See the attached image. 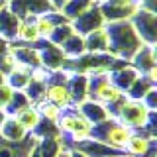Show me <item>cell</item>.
Here are the masks:
<instances>
[{
    "label": "cell",
    "mask_w": 157,
    "mask_h": 157,
    "mask_svg": "<svg viewBox=\"0 0 157 157\" xmlns=\"http://www.w3.org/2000/svg\"><path fill=\"white\" fill-rule=\"evenodd\" d=\"M112 108H114L112 118L120 124L128 126L130 130L147 128V124L153 120V114H155V112L147 110L141 100H134V98H128V96H124L120 102H116Z\"/></svg>",
    "instance_id": "6da1fadb"
},
{
    "label": "cell",
    "mask_w": 157,
    "mask_h": 157,
    "mask_svg": "<svg viewBox=\"0 0 157 157\" xmlns=\"http://www.w3.org/2000/svg\"><path fill=\"white\" fill-rule=\"evenodd\" d=\"M57 130H59V134L71 136V140L75 141V144L90 140L92 134H94V126L81 114V110H78L77 106L63 110L61 118L57 120Z\"/></svg>",
    "instance_id": "7a4b0ae2"
},
{
    "label": "cell",
    "mask_w": 157,
    "mask_h": 157,
    "mask_svg": "<svg viewBox=\"0 0 157 157\" xmlns=\"http://www.w3.org/2000/svg\"><path fill=\"white\" fill-rule=\"evenodd\" d=\"M124 96H126V92H122L120 88L110 81L108 75H102L94 82L88 81V98L98 102V104H102V106H106V108L114 106L116 102H120Z\"/></svg>",
    "instance_id": "3957f363"
},
{
    "label": "cell",
    "mask_w": 157,
    "mask_h": 157,
    "mask_svg": "<svg viewBox=\"0 0 157 157\" xmlns=\"http://www.w3.org/2000/svg\"><path fill=\"white\" fill-rule=\"evenodd\" d=\"M96 126H102L104 128V134L102 136H96L98 141H102L106 147H110V149H124L128 140L132 137V134H134V130H130L128 126L120 124V122H116L114 118L112 120H106L102 122V124H96Z\"/></svg>",
    "instance_id": "277c9868"
},
{
    "label": "cell",
    "mask_w": 157,
    "mask_h": 157,
    "mask_svg": "<svg viewBox=\"0 0 157 157\" xmlns=\"http://www.w3.org/2000/svg\"><path fill=\"white\" fill-rule=\"evenodd\" d=\"M43 100L59 106L61 110H67V108L75 106L67 82H47L45 88H43Z\"/></svg>",
    "instance_id": "5b68a950"
},
{
    "label": "cell",
    "mask_w": 157,
    "mask_h": 157,
    "mask_svg": "<svg viewBox=\"0 0 157 157\" xmlns=\"http://www.w3.org/2000/svg\"><path fill=\"white\" fill-rule=\"evenodd\" d=\"M82 41H85V51H88L90 55L106 53L108 47H110V37H108L106 26H100L92 29V32H88L86 36H82Z\"/></svg>",
    "instance_id": "8992f818"
},
{
    "label": "cell",
    "mask_w": 157,
    "mask_h": 157,
    "mask_svg": "<svg viewBox=\"0 0 157 157\" xmlns=\"http://www.w3.org/2000/svg\"><path fill=\"white\" fill-rule=\"evenodd\" d=\"M153 149V137L141 136V134H132L124 147V151L130 157H147Z\"/></svg>",
    "instance_id": "52a82bcc"
},
{
    "label": "cell",
    "mask_w": 157,
    "mask_h": 157,
    "mask_svg": "<svg viewBox=\"0 0 157 157\" xmlns=\"http://www.w3.org/2000/svg\"><path fill=\"white\" fill-rule=\"evenodd\" d=\"M8 116L16 118V120L20 122V126H22L26 132H33L39 126V122H41V116H39L37 108L33 104H28V106H24L22 110L14 112V114H8Z\"/></svg>",
    "instance_id": "ba28073f"
},
{
    "label": "cell",
    "mask_w": 157,
    "mask_h": 157,
    "mask_svg": "<svg viewBox=\"0 0 157 157\" xmlns=\"http://www.w3.org/2000/svg\"><path fill=\"white\" fill-rule=\"evenodd\" d=\"M33 20H36V16L20 18L14 37L20 39V41H24V43H37L39 41V36H37V32H36V24H33Z\"/></svg>",
    "instance_id": "9c48e42d"
},
{
    "label": "cell",
    "mask_w": 157,
    "mask_h": 157,
    "mask_svg": "<svg viewBox=\"0 0 157 157\" xmlns=\"http://www.w3.org/2000/svg\"><path fill=\"white\" fill-rule=\"evenodd\" d=\"M0 136H2L6 141H14V144H18V141H22L24 137L28 136V132L20 126V122L14 116H8L6 120H4L2 128H0Z\"/></svg>",
    "instance_id": "30bf717a"
},
{
    "label": "cell",
    "mask_w": 157,
    "mask_h": 157,
    "mask_svg": "<svg viewBox=\"0 0 157 157\" xmlns=\"http://www.w3.org/2000/svg\"><path fill=\"white\" fill-rule=\"evenodd\" d=\"M33 106L37 108L41 120H47V122H51V124H57V120L63 114V110L59 106L51 104V102H47V100H43V98H39L37 102H33Z\"/></svg>",
    "instance_id": "8fae6325"
},
{
    "label": "cell",
    "mask_w": 157,
    "mask_h": 157,
    "mask_svg": "<svg viewBox=\"0 0 157 157\" xmlns=\"http://www.w3.org/2000/svg\"><path fill=\"white\" fill-rule=\"evenodd\" d=\"M33 24H36V32H37L39 39H47V41H49L53 29H55V24H53L51 18H49V12L47 14H41V16H36Z\"/></svg>",
    "instance_id": "7c38bea8"
},
{
    "label": "cell",
    "mask_w": 157,
    "mask_h": 157,
    "mask_svg": "<svg viewBox=\"0 0 157 157\" xmlns=\"http://www.w3.org/2000/svg\"><path fill=\"white\" fill-rule=\"evenodd\" d=\"M14 88L8 85V82H2L0 85V110H8V106H10V102H12V98H14Z\"/></svg>",
    "instance_id": "4fadbf2b"
},
{
    "label": "cell",
    "mask_w": 157,
    "mask_h": 157,
    "mask_svg": "<svg viewBox=\"0 0 157 157\" xmlns=\"http://www.w3.org/2000/svg\"><path fill=\"white\" fill-rule=\"evenodd\" d=\"M47 2H49V6H51V12H53V10H61V8L69 2V0H47Z\"/></svg>",
    "instance_id": "5bb4252c"
},
{
    "label": "cell",
    "mask_w": 157,
    "mask_h": 157,
    "mask_svg": "<svg viewBox=\"0 0 157 157\" xmlns=\"http://www.w3.org/2000/svg\"><path fill=\"white\" fill-rule=\"evenodd\" d=\"M67 155H69V157H88L86 153H82L81 149H73L71 153H67Z\"/></svg>",
    "instance_id": "9a60e30c"
},
{
    "label": "cell",
    "mask_w": 157,
    "mask_h": 157,
    "mask_svg": "<svg viewBox=\"0 0 157 157\" xmlns=\"http://www.w3.org/2000/svg\"><path fill=\"white\" fill-rule=\"evenodd\" d=\"M8 118V112L6 110H0V128H2V124H4V120Z\"/></svg>",
    "instance_id": "2e32d148"
},
{
    "label": "cell",
    "mask_w": 157,
    "mask_h": 157,
    "mask_svg": "<svg viewBox=\"0 0 157 157\" xmlns=\"http://www.w3.org/2000/svg\"><path fill=\"white\" fill-rule=\"evenodd\" d=\"M92 2H102V0H92Z\"/></svg>",
    "instance_id": "e0dca14e"
}]
</instances>
